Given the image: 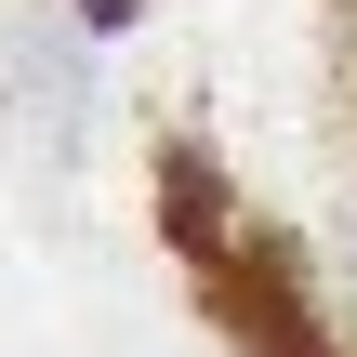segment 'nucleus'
Masks as SVG:
<instances>
[{
	"label": "nucleus",
	"mask_w": 357,
	"mask_h": 357,
	"mask_svg": "<svg viewBox=\"0 0 357 357\" xmlns=\"http://www.w3.org/2000/svg\"><path fill=\"white\" fill-rule=\"evenodd\" d=\"M79 13H93V26H132V0H79Z\"/></svg>",
	"instance_id": "f257e3e1"
}]
</instances>
